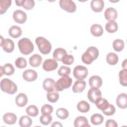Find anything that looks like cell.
<instances>
[{
	"label": "cell",
	"instance_id": "cell-35",
	"mask_svg": "<svg viewBox=\"0 0 127 127\" xmlns=\"http://www.w3.org/2000/svg\"><path fill=\"white\" fill-rule=\"evenodd\" d=\"M26 112L29 116L36 117L38 115L39 111L38 108L36 106L31 105L26 108Z\"/></svg>",
	"mask_w": 127,
	"mask_h": 127
},
{
	"label": "cell",
	"instance_id": "cell-41",
	"mask_svg": "<svg viewBox=\"0 0 127 127\" xmlns=\"http://www.w3.org/2000/svg\"><path fill=\"white\" fill-rule=\"evenodd\" d=\"M15 64L19 68H23L27 66V62L25 58L19 57L15 60Z\"/></svg>",
	"mask_w": 127,
	"mask_h": 127
},
{
	"label": "cell",
	"instance_id": "cell-13",
	"mask_svg": "<svg viewBox=\"0 0 127 127\" xmlns=\"http://www.w3.org/2000/svg\"><path fill=\"white\" fill-rule=\"evenodd\" d=\"M15 3L17 6H23L26 10L32 9L35 5V1L33 0H16Z\"/></svg>",
	"mask_w": 127,
	"mask_h": 127
},
{
	"label": "cell",
	"instance_id": "cell-46",
	"mask_svg": "<svg viewBox=\"0 0 127 127\" xmlns=\"http://www.w3.org/2000/svg\"><path fill=\"white\" fill-rule=\"evenodd\" d=\"M106 127H117L118 124L114 120H108L106 123Z\"/></svg>",
	"mask_w": 127,
	"mask_h": 127
},
{
	"label": "cell",
	"instance_id": "cell-40",
	"mask_svg": "<svg viewBox=\"0 0 127 127\" xmlns=\"http://www.w3.org/2000/svg\"><path fill=\"white\" fill-rule=\"evenodd\" d=\"M70 68L69 67L62 65L58 71V73L60 76H68L70 73Z\"/></svg>",
	"mask_w": 127,
	"mask_h": 127
},
{
	"label": "cell",
	"instance_id": "cell-49",
	"mask_svg": "<svg viewBox=\"0 0 127 127\" xmlns=\"http://www.w3.org/2000/svg\"><path fill=\"white\" fill-rule=\"evenodd\" d=\"M0 76H1L2 75V74H3V70H2V66H0Z\"/></svg>",
	"mask_w": 127,
	"mask_h": 127
},
{
	"label": "cell",
	"instance_id": "cell-29",
	"mask_svg": "<svg viewBox=\"0 0 127 127\" xmlns=\"http://www.w3.org/2000/svg\"><path fill=\"white\" fill-rule=\"evenodd\" d=\"M105 29L109 33H114L118 29V24L114 21H110L106 24Z\"/></svg>",
	"mask_w": 127,
	"mask_h": 127
},
{
	"label": "cell",
	"instance_id": "cell-3",
	"mask_svg": "<svg viewBox=\"0 0 127 127\" xmlns=\"http://www.w3.org/2000/svg\"><path fill=\"white\" fill-rule=\"evenodd\" d=\"M35 42L39 50L42 54L47 55L50 53L52 49V45L46 39L43 37H38L36 39Z\"/></svg>",
	"mask_w": 127,
	"mask_h": 127
},
{
	"label": "cell",
	"instance_id": "cell-25",
	"mask_svg": "<svg viewBox=\"0 0 127 127\" xmlns=\"http://www.w3.org/2000/svg\"><path fill=\"white\" fill-rule=\"evenodd\" d=\"M91 34L96 37L101 36L103 33V29L101 25L94 24L92 25L90 28Z\"/></svg>",
	"mask_w": 127,
	"mask_h": 127
},
{
	"label": "cell",
	"instance_id": "cell-36",
	"mask_svg": "<svg viewBox=\"0 0 127 127\" xmlns=\"http://www.w3.org/2000/svg\"><path fill=\"white\" fill-rule=\"evenodd\" d=\"M124 42L121 39H116L113 43V47L116 52L122 51L124 48Z\"/></svg>",
	"mask_w": 127,
	"mask_h": 127
},
{
	"label": "cell",
	"instance_id": "cell-23",
	"mask_svg": "<svg viewBox=\"0 0 127 127\" xmlns=\"http://www.w3.org/2000/svg\"><path fill=\"white\" fill-rule=\"evenodd\" d=\"M42 62L41 56L38 54H34L32 56L29 60V64L32 67L39 66Z\"/></svg>",
	"mask_w": 127,
	"mask_h": 127
},
{
	"label": "cell",
	"instance_id": "cell-43",
	"mask_svg": "<svg viewBox=\"0 0 127 127\" xmlns=\"http://www.w3.org/2000/svg\"><path fill=\"white\" fill-rule=\"evenodd\" d=\"M53 111V108L49 104H45L41 108V113L43 115H50Z\"/></svg>",
	"mask_w": 127,
	"mask_h": 127
},
{
	"label": "cell",
	"instance_id": "cell-11",
	"mask_svg": "<svg viewBox=\"0 0 127 127\" xmlns=\"http://www.w3.org/2000/svg\"><path fill=\"white\" fill-rule=\"evenodd\" d=\"M13 18L14 21L18 23H24L27 20L26 14L22 10L18 9L13 13Z\"/></svg>",
	"mask_w": 127,
	"mask_h": 127
},
{
	"label": "cell",
	"instance_id": "cell-33",
	"mask_svg": "<svg viewBox=\"0 0 127 127\" xmlns=\"http://www.w3.org/2000/svg\"><path fill=\"white\" fill-rule=\"evenodd\" d=\"M119 79L122 85L124 86H127V69H123L120 71Z\"/></svg>",
	"mask_w": 127,
	"mask_h": 127
},
{
	"label": "cell",
	"instance_id": "cell-10",
	"mask_svg": "<svg viewBox=\"0 0 127 127\" xmlns=\"http://www.w3.org/2000/svg\"><path fill=\"white\" fill-rule=\"evenodd\" d=\"M58 63L55 59H46L43 64V69L47 71L55 70L58 67Z\"/></svg>",
	"mask_w": 127,
	"mask_h": 127
},
{
	"label": "cell",
	"instance_id": "cell-18",
	"mask_svg": "<svg viewBox=\"0 0 127 127\" xmlns=\"http://www.w3.org/2000/svg\"><path fill=\"white\" fill-rule=\"evenodd\" d=\"M92 9L96 12H99L102 10L104 6V2L102 0H93L91 2Z\"/></svg>",
	"mask_w": 127,
	"mask_h": 127
},
{
	"label": "cell",
	"instance_id": "cell-42",
	"mask_svg": "<svg viewBox=\"0 0 127 127\" xmlns=\"http://www.w3.org/2000/svg\"><path fill=\"white\" fill-rule=\"evenodd\" d=\"M52 121V117L50 115H43L40 118L41 123L44 125H49Z\"/></svg>",
	"mask_w": 127,
	"mask_h": 127
},
{
	"label": "cell",
	"instance_id": "cell-8",
	"mask_svg": "<svg viewBox=\"0 0 127 127\" xmlns=\"http://www.w3.org/2000/svg\"><path fill=\"white\" fill-rule=\"evenodd\" d=\"M0 46L2 47L3 50L6 53L12 52L14 48L13 41L10 39H3L1 36H0Z\"/></svg>",
	"mask_w": 127,
	"mask_h": 127
},
{
	"label": "cell",
	"instance_id": "cell-9",
	"mask_svg": "<svg viewBox=\"0 0 127 127\" xmlns=\"http://www.w3.org/2000/svg\"><path fill=\"white\" fill-rule=\"evenodd\" d=\"M87 97L90 102L95 103L98 99L102 97V93L98 88L91 87L88 92Z\"/></svg>",
	"mask_w": 127,
	"mask_h": 127
},
{
	"label": "cell",
	"instance_id": "cell-32",
	"mask_svg": "<svg viewBox=\"0 0 127 127\" xmlns=\"http://www.w3.org/2000/svg\"><path fill=\"white\" fill-rule=\"evenodd\" d=\"M11 4V0H0V14L4 13Z\"/></svg>",
	"mask_w": 127,
	"mask_h": 127
},
{
	"label": "cell",
	"instance_id": "cell-47",
	"mask_svg": "<svg viewBox=\"0 0 127 127\" xmlns=\"http://www.w3.org/2000/svg\"><path fill=\"white\" fill-rule=\"evenodd\" d=\"M51 127H62L63 125L60 122H54L53 123V124H52Z\"/></svg>",
	"mask_w": 127,
	"mask_h": 127
},
{
	"label": "cell",
	"instance_id": "cell-19",
	"mask_svg": "<svg viewBox=\"0 0 127 127\" xmlns=\"http://www.w3.org/2000/svg\"><path fill=\"white\" fill-rule=\"evenodd\" d=\"M86 87V82L84 80H77L72 86V91L74 93L82 92Z\"/></svg>",
	"mask_w": 127,
	"mask_h": 127
},
{
	"label": "cell",
	"instance_id": "cell-17",
	"mask_svg": "<svg viewBox=\"0 0 127 127\" xmlns=\"http://www.w3.org/2000/svg\"><path fill=\"white\" fill-rule=\"evenodd\" d=\"M55 80L52 78H46L43 81V87L47 92L54 91L55 88Z\"/></svg>",
	"mask_w": 127,
	"mask_h": 127
},
{
	"label": "cell",
	"instance_id": "cell-16",
	"mask_svg": "<svg viewBox=\"0 0 127 127\" xmlns=\"http://www.w3.org/2000/svg\"><path fill=\"white\" fill-rule=\"evenodd\" d=\"M89 84L91 87L98 89L102 85V80L99 76L93 75L90 77Z\"/></svg>",
	"mask_w": 127,
	"mask_h": 127
},
{
	"label": "cell",
	"instance_id": "cell-20",
	"mask_svg": "<svg viewBox=\"0 0 127 127\" xmlns=\"http://www.w3.org/2000/svg\"><path fill=\"white\" fill-rule=\"evenodd\" d=\"M27 97L24 93H23L18 94L15 98V103L16 105L20 107L25 106L27 104Z\"/></svg>",
	"mask_w": 127,
	"mask_h": 127
},
{
	"label": "cell",
	"instance_id": "cell-31",
	"mask_svg": "<svg viewBox=\"0 0 127 127\" xmlns=\"http://www.w3.org/2000/svg\"><path fill=\"white\" fill-rule=\"evenodd\" d=\"M32 121L30 118L27 116H22L20 120L19 124L21 127H29L32 125Z\"/></svg>",
	"mask_w": 127,
	"mask_h": 127
},
{
	"label": "cell",
	"instance_id": "cell-24",
	"mask_svg": "<svg viewBox=\"0 0 127 127\" xmlns=\"http://www.w3.org/2000/svg\"><path fill=\"white\" fill-rule=\"evenodd\" d=\"M67 54L66 51L63 48L56 49L53 53V58L56 61H62L63 58Z\"/></svg>",
	"mask_w": 127,
	"mask_h": 127
},
{
	"label": "cell",
	"instance_id": "cell-45",
	"mask_svg": "<svg viewBox=\"0 0 127 127\" xmlns=\"http://www.w3.org/2000/svg\"><path fill=\"white\" fill-rule=\"evenodd\" d=\"M116 109L114 105L112 104H109V106L106 109L103 111L102 112L106 116H111L114 114L115 113Z\"/></svg>",
	"mask_w": 127,
	"mask_h": 127
},
{
	"label": "cell",
	"instance_id": "cell-2",
	"mask_svg": "<svg viewBox=\"0 0 127 127\" xmlns=\"http://www.w3.org/2000/svg\"><path fill=\"white\" fill-rule=\"evenodd\" d=\"M18 46L20 52L25 55L31 53L34 50V45L30 39L24 38L18 42Z\"/></svg>",
	"mask_w": 127,
	"mask_h": 127
},
{
	"label": "cell",
	"instance_id": "cell-30",
	"mask_svg": "<svg viewBox=\"0 0 127 127\" xmlns=\"http://www.w3.org/2000/svg\"><path fill=\"white\" fill-rule=\"evenodd\" d=\"M106 61L110 65L116 64L118 62V57L114 53H110L106 56Z\"/></svg>",
	"mask_w": 127,
	"mask_h": 127
},
{
	"label": "cell",
	"instance_id": "cell-5",
	"mask_svg": "<svg viewBox=\"0 0 127 127\" xmlns=\"http://www.w3.org/2000/svg\"><path fill=\"white\" fill-rule=\"evenodd\" d=\"M72 79L69 76H63L55 83V89L57 91H63L64 89L68 88L71 85Z\"/></svg>",
	"mask_w": 127,
	"mask_h": 127
},
{
	"label": "cell",
	"instance_id": "cell-12",
	"mask_svg": "<svg viewBox=\"0 0 127 127\" xmlns=\"http://www.w3.org/2000/svg\"><path fill=\"white\" fill-rule=\"evenodd\" d=\"M23 79L28 82L35 81L37 77V73L34 70L29 69L25 70L23 73Z\"/></svg>",
	"mask_w": 127,
	"mask_h": 127
},
{
	"label": "cell",
	"instance_id": "cell-22",
	"mask_svg": "<svg viewBox=\"0 0 127 127\" xmlns=\"http://www.w3.org/2000/svg\"><path fill=\"white\" fill-rule=\"evenodd\" d=\"M3 120L4 122L8 125L14 124L17 120L16 116L12 113H7L3 116Z\"/></svg>",
	"mask_w": 127,
	"mask_h": 127
},
{
	"label": "cell",
	"instance_id": "cell-44",
	"mask_svg": "<svg viewBox=\"0 0 127 127\" xmlns=\"http://www.w3.org/2000/svg\"><path fill=\"white\" fill-rule=\"evenodd\" d=\"M63 64L67 65L71 64L74 62V58L73 56L71 55H68L67 54L64 56L62 60Z\"/></svg>",
	"mask_w": 127,
	"mask_h": 127
},
{
	"label": "cell",
	"instance_id": "cell-39",
	"mask_svg": "<svg viewBox=\"0 0 127 127\" xmlns=\"http://www.w3.org/2000/svg\"><path fill=\"white\" fill-rule=\"evenodd\" d=\"M3 74L7 75H12L14 72V68L13 66L10 64H6L2 66Z\"/></svg>",
	"mask_w": 127,
	"mask_h": 127
},
{
	"label": "cell",
	"instance_id": "cell-4",
	"mask_svg": "<svg viewBox=\"0 0 127 127\" xmlns=\"http://www.w3.org/2000/svg\"><path fill=\"white\" fill-rule=\"evenodd\" d=\"M0 89L3 92L9 94H13L17 90L16 85L8 78H3L1 80Z\"/></svg>",
	"mask_w": 127,
	"mask_h": 127
},
{
	"label": "cell",
	"instance_id": "cell-7",
	"mask_svg": "<svg viewBox=\"0 0 127 127\" xmlns=\"http://www.w3.org/2000/svg\"><path fill=\"white\" fill-rule=\"evenodd\" d=\"M59 3L61 7L68 12L73 13L76 10V5L72 0H61Z\"/></svg>",
	"mask_w": 127,
	"mask_h": 127
},
{
	"label": "cell",
	"instance_id": "cell-38",
	"mask_svg": "<svg viewBox=\"0 0 127 127\" xmlns=\"http://www.w3.org/2000/svg\"><path fill=\"white\" fill-rule=\"evenodd\" d=\"M56 115L57 117L61 120H65L69 115L68 111L65 108H59L56 111Z\"/></svg>",
	"mask_w": 127,
	"mask_h": 127
},
{
	"label": "cell",
	"instance_id": "cell-37",
	"mask_svg": "<svg viewBox=\"0 0 127 127\" xmlns=\"http://www.w3.org/2000/svg\"><path fill=\"white\" fill-rule=\"evenodd\" d=\"M59 94L57 91H52L48 92L47 94V98L49 101L52 103H55L59 99Z\"/></svg>",
	"mask_w": 127,
	"mask_h": 127
},
{
	"label": "cell",
	"instance_id": "cell-14",
	"mask_svg": "<svg viewBox=\"0 0 127 127\" xmlns=\"http://www.w3.org/2000/svg\"><path fill=\"white\" fill-rule=\"evenodd\" d=\"M118 13L117 10L113 7H109L107 8L105 11L104 16L105 18L110 21H114L117 17Z\"/></svg>",
	"mask_w": 127,
	"mask_h": 127
},
{
	"label": "cell",
	"instance_id": "cell-6",
	"mask_svg": "<svg viewBox=\"0 0 127 127\" xmlns=\"http://www.w3.org/2000/svg\"><path fill=\"white\" fill-rule=\"evenodd\" d=\"M73 74L74 77L78 80H83L87 76L88 70L84 66L77 65L74 68Z\"/></svg>",
	"mask_w": 127,
	"mask_h": 127
},
{
	"label": "cell",
	"instance_id": "cell-1",
	"mask_svg": "<svg viewBox=\"0 0 127 127\" xmlns=\"http://www.w3.org/2000/svg\"><path fill=\"white\" fill-rule=\"evenodd\" d=\"M98 50L95 47H90L82 55L81 60L84 64H90L98 58Z\"/></svg>",
	"mask_w": 127,
	"mask_h": 127
},
{
	"label": "cell",
	"instance_id": "cell-26",
	"mask_svg": "<svg viewBox=\"0 0 127 127\" xmlns=\"http://www.w3.org/2000/svg\"><path fill=\"white\" fill-rule=\"evenodd\" d=\"M9 35L13 38H17L22 34L21 29L16 25L12 26L8 30Z\"/></svg>",
	"mask_w": 127,
	"mask_h": 127
},
{
	"label": "cell",
	"instance_id": "cell-48",
	"mask_svg": "<svg viewBox=\"0 0 127 127\" xmlns=\"http://www.w3.org/2000/svg\"><path fill=\"white\" fill-rule=\"evenodd\" d=\"M122 67L124 69H127V59H125V61L122 63Z\"/></svg>",
	"mask_w": 127,
	"mask_h": 127
},
{
	"label": "cell",
	"instance_id": "cell-21",
	"mask_svg": "<svg viewBox=\"0 0 127 127\" xmlns=\"http://www.w3.org/2000/svg\"><path fill=\"white\" fill-rule=\"evenodd\" d=\"M74 126L75 127H90L87 119L83 116L77 117L74 121Z\"/></svg>",
	"mask_w": 127,
	"mask_h": 127
},
{
	"label": "cell",
	"instance_id": "cell-27",
	"mask_svg": "<svg viewBox=\"0 0 127 127\" xmlns=\"http://www.w3.org/2000/svg\"><path fill=\"white\" fill-rule=\"evenodd\" d=\"M78 110L81 113L88 112L90 109V105L85 101L82 100L80 101L77 105Z\"/></svg>",
	"mask_w": 127,
	"mask_h": 127
},
{
	"label": "cell",
	"instance_id": "cell-15",
	"mask_svg": "<svg viewBox=\"0 0 127 127\" xmlns=\"http://www.w3.org/2000/svg\"><path fill=\"white\" fill-rule=\"evenodd\" d=\"M117 106L121 109H126L127 107V95L126 93H121L116 99Z\"/></svg>",
	"mask_w": 127,
	"mask_h": 127
},
{
	"label": "cell",
	"instance_id": "cell-28",
	"mask_svg": "<svg viewBox=\"0 0 127 127\" xmlns=\"http://www.w3.org/2000/svg\"><path fill=\"white\" fill-rule=\"evenodd\" d=\"M95 104H96L97 107L102 111L106 109L109 105L108 101L106 99L102 98V97L98 99Z\"/></svg>",
	"mask_w": 127,
	"mask_h": 127
},
{
	"label": "cell",
	"instance_id": "cell-34",
	"mask_svg": "<svg viewBox=\"0 0 127 127\" xmlns=\"http://www.w3.org/2000/svg\"><path fill=\"white\" fill-rule=\"evenodd\" d=\"M104 117L99 114H94L91 117V122L94 125H98L102 123Z\"/></svg>",
	"mask_w": 127,
	"mask_h": 127
}]
</instances>
